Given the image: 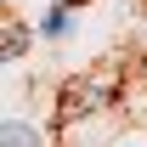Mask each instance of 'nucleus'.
<instances>
[{
    "label": "nucleus",
    "instance_id": "f257e3e1",
    "mask_svg": "<svg viewBox=\"0 0 147 147\" xmlns=\"http://www.w3.org/2000/svg\"><path fill=\"white\" fill-rule=\"evenodd\" d=\"M68 11H74V6H62V0H57L51 11H45V23H40V34H51V40H62V34H68Z\"/></svg>",
    "mask_w": 147,
    "mask_h": 147
},
{
    "label": "nucleus",
    "instance_id": "f03ea898",
    "mask_svg": "<svg viewBox=\"0 0 147 147\" xmlns=\"http://www.w3.org/2000/svg\"><path fill=\"white\" fill-rule=\"evenodd\" d=\"M6 147H34V136H28V125H23V119H11V125H6Z\"/></svg>",
    "mask_w": 147,
    "mask_h": 147
},
{
    "label": "nucleus",
    "instance_id": "7ed1b4c3",
    "mask_svg": "<svg viewBox=\"0 0 147 147\" xmlns=\"http://www.w3.org/2000/svg\"><path fill=\"white\" fill-rule=\"evenodd\" d=\"M62 6H85V0H62Z\"/></svg>",
    "mask_w": 147,
    "mask_h": 147
}]
</instances>
